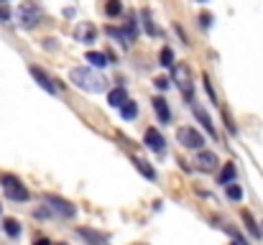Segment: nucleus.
<instances>
[{"instance_id": "obj_1", "label": "nucleus", "mask_w": 263, "mask_h": 245, "mask_svg": "<svg viewBox=\"0 0 263 245\" xmlns=\"http://www.w3.org/2000/svg\"><path fill=\"white\" fill-rule=\"evenodd\" d=\"M69 79H72L74 87H80V90H85V92H102V90H105V79H102L97 72L87 69V67L72 69V72H69Z\"/></svg>"}, {"instance_id": "obj_2", "label": "nucleus", "mask_w": 263, "mask_h": 245, "mask_svg": "<svg viewBox=\"0 0 263 245\" xmlns=\"http://www.w3.org/2000/svg\"><path fill=\"white\" fill-rule=\"evenodd\" d=\"M18 18H21L23 28H36L44 21V8L39 3H33V0H26V3L18 8Z\"/></svg>"}, {"instance_id": "obj_3", "label": "nucleus", "mask_w": 263, "mask_h": 245, "mask_svg": "<svg viewBox=\"0 0 263 245\" xmlns=\"http://www.w3.org/2000/svg\"><path fill=\"white\" fill-rule=\"evenodd\" d=\"M0 184H3V192H6L11 199H16V202H26V199H28V189L21 184L18 176L3 174V176H0Z\"/></svg>"}, {"instance_id": "obj_4", "label": "nucleus", "mask_w": 263, "mask_h": 245, "mask_svg": "<svg viewBox=\"0 0 263 245\" xmlns=\"http://www.w3.org/2000/svg\"><path fill=\"white\" fill-rule=\"evenodd\" d=\"M176 138H179V143H181L184 148H192V151H200V148L205 146V138H202L194 128H179Z\"/></svg>"}, {"instance_id": "obj_5", "label": "nucleus", "mask_w": 263, "mask_h": 245, "mask_svg": "<svg viewBox=\"0 0 263 245\" xmlns=\"http://www.w3.org/2000/svg\"><path fill=\"white\" fill-rule=\"evenodd\" d=\"M174 82L181 87L184 95H192V82H189V69L184 64H174Z\"/></svg>"}, {"instance_id": "obj_6", "label": "nucleus", "mask_w": 263, "mask_h": 245, "mask_svg": "<svg viewBox=\"0 0 263 245\" xmlns=\"http://www.w3.org/2000/svg\"><path fill=\"white\" fill-rule=\"evenodd\" d=\"M46 202L51 204V207H54L59 215H64V217H74V215H77V210H74V204H72V202H67V199H61V197L46 194Z\"/></svg>"}, {"instance_id": "obj_7", "label": "nucleus", "mask_w": 263, "mask_h": 245, "mask_svg": "<svg viewBox=\"0 0 263 245\" xmlns=\"http://www.w3.org/2000/svg\"><path fill=\"white\" fill-rule=\"evenodd\" d=\"M164 143H166V141H164V136H161L156 128H148V131H146V146L151 148V151L161 153V151H164Z\"/></svg>"}, {"instance_id": "obj_8", "label": "nucleus", "mask_w": 263, "mask_h": 245, "mask_svg": "<svg viewBox=\"0 0 263 245\" xmlns=\"http://www.w3.org/2000/svg\"><path fill=\"white\" fill-rule=\"evenodd\" d=\"M31 77L36 79V82H39V87H44L49 95H56V85H54V82L39 69V67H31Z\"/></svg>"}, {"instance_id": "obj_9", "label": "nucleus", "mask_w": 263, "mask_h": 245, "mask_svg": "<svg viewBox=\"0 0 263 245\" xmlns=\"http://www.w3.org/2000/svg\"><path fill=\"white\" fill-rule=\"evenodd\" d=\"M197 163H200V169H202V171H215L220 161H217V156H215L212 151H200Z\"/></svg>"}, {"instance_id": "obj_10", "label": "nucleus", "mask_w": 263, "mask_h": 245, "mask_svg": "<svg viewBox=\"0 0 263 245\" xmlns=\"http://www.w3.org/2000/svg\"><path fill=\"white\" fill-rule=\"evenodd\" d=\"M154 110H156V115H159L161 122H169V120H171V110H169V105H166L164 97H156V100H154Z\"/></svg>"}, {"instance_id": "obj_11", "label": "nucleus", "mask_w": 263, "mask_h": 245, "mask_svg": "<svg viewBox=\"0 0 263 245\" xmlns=\"http://www.w3.org/2000/svg\"><path fill=\"white\" fill-rule=\"evenodd\" d=\"M192 110H194V115H197V120H200V122H202V126L207 128V133H210V136L215 138L217 133H215V128H212V120H210V115H207V112H205V110H202L200 105H192Z\"/></svg>"}, {"instance_id": "obj_12", "label": "nucleus", "mask_w": 263, "mask_h": 245, "mask_svg": "<svg viewBox=\"0 0 263 245\" xmlns=\"http://www.w3.org/2000/svg\"><path fill=\"white\" fill-rule=\"evenodd\" d=\"M125 100H128V97H125V90H123V87H115V90L107 92V102H110L112 107H120Z\"/></svg>"}, {"instance_id": "obj_13", "label": "nucleus", "mask_w": 263, "mask_h": 245, "mask_svg": "<svg viewBox=\"0 0 263 245\" xmlns=\"http://www.w3.org/2000/svg\"><path fill=\"white\" fill-rule=\"evenodd\" d=\"M92 67H107V54H102V51H87V56H85Z\"/></svg>"}, {"instance_id": "obj_14", "label": "nucleus", "mask_w": 263, "mask_h": 245, "mask_svg": "<svg viewBox=\"0 0 263 245\" xmlns=\"http://www.w3.org/2000/svg\"><path fill=\"white\" fill-rule=\"evenodd\" d=\"M120 115H123V120H133V117L138 115V105L130 102V100H125V102L120 105Z\"/></svg>"}, {"instance_id": "obj_15", "label": "nucleus", "mask_w": 263, "mask_h": 245, "mask_svg": "<svg viewBox=\"0 0 263 245\" xmlns=\"http://www.w3.org/2000/svg\"><path fill=\"white\" fill-rule=\"evenodd\" d=\"M80 235L87 237L92 245H107V240H105L102 235H97V232H92V230H87V227H80Z\"/></svg>"}, {"instance_id": "obj_16", "label": "nucleus", "mask_w": 263, "mask_h": 245, "mask_svg": "<svg viewBox=\"0 0 263 245\" xmlns=\"http://www.w3.org/2000/svg\"><path fill=\"white\" fill-rule=\"evenodd\" d=\"M233 179H235V166L233 163H225V169H222V174H220V184H233Z\"/></svg>"}, {"instance_id": "obj_17", "label": "nucleus", "mask_w": 263, "mask_h": 245, "mask_svg": "<svg viewBox=\"0 0 263 245\" xmlns=\"http://www.w3.org/2000/svg\"><path fill=\"white\" fill-rule=\"evenodd\" d=\"M3 227H6V232H8L11 237H18V235H21V225H18V220H13V217H6V220H3Z\"/></svg>"}, {"instance_id": "obj_18", "label": "nucleus", "mask_w": 263, "mask_h": 245, "mask_svg": "<svg viewBox=\"0 0 263 245\" xmlns=\"http://www.w3.org/2000/svg\"><path fill=\"white\" fill-rule=\"evenodd\" d=\"M105 13L110 18H118L123 13V6H120V0H107V6H105Z\"/></svg>"}, {"instance_id": "obj_19", "label": "nucleus", "mask_w": 263, "mask_h": 245, "mask_svg": "<svg viewBox=\"0 0 263 245\" xmlns=\"http://www.w3.org/2000/svg\"><path fill=\"white\" fill-rule=\"evenodd\" d=\"M77 38L85 41V44H90V41L95 38V28H92V26H80V28H77Z\"/></svg>"}, {"instance_id": "obj_20", "label": "nucleus", "mask_w": 263, "mask_h": 245, "mask_svg": "<svg viewBox=\"0 0 263 245\" xmlns=\"http://www.w3.org/2000/svg\"><path fill=\"white\" fill-rule=\"evenodd\" d=\"M133 163L138 166V171H141V174H146V179H156V171H154L151 166H148L146 161H141V158H133Z\"/></svg>"}, {"instance_id": "obj_21", "label": "nucleus", "mask_w": 263, "mask_h": 245, "mask_svg": "<svg viewBox=\"0 0 263 245\" xmlns=\"http://www.w3.org/2000/svg\"><path fill=\"white\" fill-rule=\"evenodd\" d=\"M225 189H228V197H230L233 202H238V199L243 197V189H240L238 184H228V187H225Z\"/></svg>"}, {"instance_id": "obj_22", "label": "nucleus", "mask_w": 263, "mask_h": 245, "mask_svg": "<svg viewBox=\"0 0 263 245\" xmlns=\"http://www.w3.org/2000/svg\"><path fill=\"white\" fill-rule=\"evenodd\" d=\"M161 64H164V67H174V51L166 49V46L161 49Z\"/></svg>"}, {"instance_id": "obj_23", "label": "nucleus", "mask_w": 263, "mask_h": 245, "mask_svg": "<svg viewBox=\"0 0 263 245\" xmlns=\"http://www.w3.org/2000/svg\"><path fill=\"white\" fill-rule=\"evenodd\" d=\"M243 220H245V225H248V230H250V232H253L255 237H260V230L255 227V222H253V217H250L248 212H243Z\"/></svg>"}, {"instance_id": "obj_24", "label": "nucleus", "mask_w": 263, "mask_h": 245, "mask_svg": "<svg viewBox=\"0 0 263 245\" xmlns=\"http://www.w3.org/2000/svg\"><path fill=\"white\" fill-rule=\"evenodd\" d=\"M169 82H171V79H166V77H159V79H156V87H159V90H166V87H169Z\"/></svg>"}, {"instance_id": "obj_25", "label": "nucleus", "mask_w": 263, "mask_h": 245, "mask_svg": "<svg viewBox=\"0 0 263 245\" xmlns=\"http://www.w3.org/2000/svg\"><path fill=\"white\" fill-rule=\"evenodd\" d=\"M6 21H11V11L8 8H0V23H6Z\"/></svg>"}, {"instance_id": "obj_26", "label": "nucleus", "mask_w": 263, "mask_h": 245, "mask_svg": "<svg viewBox=\"0 0 263 245\" xmlns=\"http://www.w3.org/2000/svg\"><path fill=\"white\" fill-rule=\"evenodd\" d=\"M200 21H202V26H210V23H212V16H210V13H202Z\"/></svg>"}, {"instance_id": "obj_27", "label": "nucleus", "mask_w": 263, "mask_h": 245, "mask_svg": "<svg viewBox=\"0 0 263 245\" xmlns=\"http://www.w3.org/2000/svg\"><path fill=\"white\" fill-rule=\"evenodd\" d=\"M36 245H51V242H49V240L44 237V240H36Z\"/></svg>"}, {"instance_id": "obj_28", "label": "nucleus", "mask_w": 263, "mask_h": 245, "mask_svg": "<svg viewBox=\"0 0 263 245\" xmlns=\"http://www.w3.org/2000/svg\"><path fill=\"white\" fill-rule=\"evenodd\" d=\"M0 3H8V0H0Z\"/></svg>"}, {"instance_id": "obj_29", "label": "nucleus", "mask_w": 263, "mask_h": 245, "mask_svg": "<svg viewBox=\"0 0 263 245\" xmlns=\"http://www.w3.org/2000/svg\"><path fill=\"white\" fill-rule=\"evenodd\" d=\"M200 3H205V0H200Z\"/></svg>"}, {"instance_id": "obj_30", "label": "nucleus", "mask_w": 263, "mask_h": 245, "mask_svg": "<svg viewBox=\"0 0 263 245\" xmlns=\"http://www.w3.org/2000/svg\"><path fill=\"white\" fill-rule=\"evenodd\" d=\"M61 245H64V242H61Z\"/></svg>"}]
</instances>
